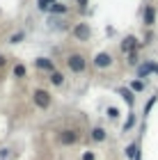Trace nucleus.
Returning <instances> with one entry per match:
<instances>
[{
  "label": "nucleus",
  "instance_id": "nucleus-19",
  "mask_svg": "<svg viewBox=\"0 0 158 160\" xmlns=\"http://www.w3.org/2000/svg\"><path fill=\"white\" fill-rule=\"evenodd\" d=\"M0 67H5V57L3 55H0Z\"/></svg>",
  "mask_w": 158,
  "mask_h": 160
},
{
  "label": "nucleus",
  "instance_id": "nucleus-14",
  "mask_svg": "<svg viewBox=\"0 0 158 160\" xmlns=\"http://www.w3.org/2000/svg\"><path fill=\"white\" fill-rule=\"evenodd\" d=\"M135 153H138V147H135V144H131V147L126 149V156H128V158H135Z\"/></svg>",
  "mask_w": 158,
  "mask_h": 160
},
{
  "label": "nucleus",
  "instance_id": "nucleus-3",
  "mask_svg": "<svg viewBox=\"0 0 158 160\" xmlns=\"http://www.w3.org/2000/svg\"><path fill=\"white\" fill-rule=\"evenodd\" d=\"M76 142H78V133H76V130H62V133H60V144H64V147L76 144Z\"/></svg>",
  "mask_w": 158,
  "mask_h": 160
},
{
  "label": "nucleus",
  "instance_id": "nucleus-10",
  "mask_svg": "<svg viewBox=\"0 0 158 160\" xmlns=\"http://www.w3.org/2000/svg\"><path fill=\"white\" fill-rule=\"evenodd\" d=\"M133 48H135V39L133 37H128L124 43H121V50H133Z\"/></svg>",
  "mask_w": 158,
  "mask_h": 160
},
{
  "label": "nucleus",
  "instance_id": "nucleus-2",
  "mask_svg": "<svg viewBox=\"0 0 158 160\" xmlns=\"http://www.w3.org/2000/svg\"><path fill=\"white\" fill-rule=\"evenodd\" d=\"M32 96H34V103H37L41 110H46V108L51 105V94H48L46 89H34Z\"/></svg>",
  "mask_w": 158,
  "mask_h": 160
},
{
  "label": "nucleus",
  "instance_id": "nucleus-8",
  "mask_svg": "<svg viewBox=\"0 0 158 160\" xmlns=\"http://www.w3.org/2000/svg\"><path fill=\"white\" fill-rule=\"evenodd\" d=\"M92 140H94V142H103L105 140V130L101 126H96L94 130H92Z\"/></svg>",
  "mask_w": 158,
  "mask_h": 160
},
{
  "label": "nucleus",
  "instance_id": "nucleus-13",
  "mask_svg": "<svg viewBox=\"0 0 158 160\" xmlns=\"http://www.w3.org/2000/svg\"><path fill=\"white\" fill-rule=\"evenodd\" d=\"M51 12H55V14H64V12H67V7H64V5H57V2H55V5L51 7Z\"/></svg>",
  "mask_w": 158,
  "mask_h": 160
},
{
  "label": "nucleus",
  "instance_id": "nucleus-6",
  "mask_svg": "<svg viewBox=\"0 0 158 160\" xmlns=\"http://www.w3.org/2000/svg\"><path fill=\"white\" fill-rule=\"evenodd\" d=\"M34 64H37L39 69H46V71H51V73L55 71V64H53V60H48V57H39V60L34 62Z\"/></svg>",
  "mask_w": 158,
  "mask_h": 160
},
{
  "label": "nucleus",
  "instance_id": "nucleus-9",
  "mask_svg": "<svg viewBox=\"0 0 158 160\" xmlns=\"http://www.w3.org/2000/svg\"><path fill=\"white\" fill-rule=\"evenodd\" d=\"M51 82L53 85H62L64 82V76L60 73V71H53V73H51Z\"/></svg>",
  "mask_w": 158,
  "mask_h": 160
},
{
  "label": "nucleus",
  "instance_id": "nucleus-18",
  "mask_svg": "<svg viewBox=\"0 0 158 160\" xmlns=\"http://www.w3.org/2000/svg\"><path fill=\"white\" fill-rule=\"evenodd\" d=\"M83 160H94V153H85V156H83Z\"/></svg>",
  "mask_w": 158,
  "mask_h": 160
},
{
  "label": "nucleus",
  "instance_id": "nucleus-4",
  "mask_svg": "<svg viewBox=\"0 0 158 160\" xmlns=\"http://www.w3.org/2000/svg\"><path fill=\"white\" fill-rule=\"evenodd\" d=\"M89 23H78L76 28H74V37L76 39H89Z\"/></svg>",
  "mask_w": 158,
  "mask_h": 160
},
{
  "label": "nucleus",
  "instance_id": "nucleus-20",
  "mask_svg": "<svg viewBox=\"0 0 158 160\" xmlns=\"http://www.w3.org/2000/svg\"><path fill=\"white\" fill-rule=\"evenodd\" d=\"M85 2H87V0H78V5H85Z\"/></svg>",
  "mask_w": 158,
  "mask_h": 160
},
{
  "label": "nucleus",
  "instance_id": "nucleus-11",
  "mask_svg": "<svg viewBox=\"0 0 158 160\" xmlns=\"http://www.w3.org/2000/svg\"><path fill=\"white\" fill-rule=\"evenodd\" d=\"M14 76H16V78L25 76V67H23V64H16V67H14Z\"/></svg>",
  "mask_w": 158,
  "mask_h": 160
},
{
  "label": "nucleus",
  "instance_id": "nucleus-17",
  "mask_svg": "<svg viewBox=\"0 0 158 160\" xmlns=\"http://www.w3.org/2000/svg\"><path fill=\"white\" fill-rule=\"evenodd\" d=\"M108 114H110V119H117V108H108Z\"/></svg>",
  "mask_w": 158,
  "mask_h": 160
},
{
  "label": "nucleus",
  "instance_id": "nucleus-16",
  "mask_svg": "<svg viewBox=\"0 0 158 160\" xmlns=\"http://www.w3.org/2000/svg\"><path fill=\"white\" fill-rule=\"evenodd\" d=\"M21 39H23V32H16V34H12V39H9V41H12V43H18Z\"/></svg>",
  "mask_w": 158,
  "mask_h": 160
},
{
  "label": "nucleus",
  "instance_id": "nucleus-1",
  "mask_svg": "<svg viewBox=\"0 0 158 160\" xmlns=\"http://www.w3.org/2000/svg\"><path fill=\"white\" fill-rule=\"evenodd\" d=\"M67 67L74 71V73H83L85 67H87V60L80 55V53H74V55H69V60H67Z\"/></svg>",
  "mask_w": 158,
  "mask_h": 160
},
{
  "label": "nucleus",
  "instance_id": "nucleus-12",
  "mask_svg": "<svg viewBox=\"0 0 158 160\" xmlns=\"http://www.w3.org/2000/svg\"><path fill=\"white\" fill-rule=\"evenodd\" d=\"M119 94H121V96L126 98V103H128V105H133V94L128 92V89H119Z\"/></svg>",
  "mask_w": 158,
  "mask_h": 160
},
{
  "label": "nucleus",
  "instance_id": "nucleus-15",
  "mask_svg": "<svg viewBox=\"0 0 158 160\" xmlns=\"http://www.w3.org/2000/svg\"><path fill=\"white\" fill-rule=\"evenodd\" d=\"M131 87H133L135 92H142V89H145V82H142V80H135V82H133Z\"/></svg>",
  "mask_w": 158,
  "mask_h": 160
},
{
  "label": "nucleus",
  "instance_id": "nucleus-5",
  "mask_svg": "<svg viewBox=\"0 0 158 160\" xmlns=\"http://www.w3.org/2000/svg\"><path fill=\"white\" fill-rule=\"evenodd\" d=\"M94 64H96L99 69H103V67H110V64H112V57L108 55V53H99V55L94 57Z\"/></svg>",
  "mask_w": 158,
  "mask_h": 160
},
{
  "label": "nucleus",
  "instance_id": "nucleus-7",
  "mask_svg": "<svg viewBox=\"0 0 158 160\" xmlns=\"http://www.w3.org/2000/svg\"><path fill=\"white\" fill-rule=\"evenodd\" d=\"M154 21H156V12H154V7L149 5L147 9H145V23L147 25H154Z\"/></svg>",
  "mask_w": 158,
  "mask_h": 160
}]
</instances>
